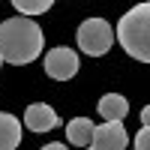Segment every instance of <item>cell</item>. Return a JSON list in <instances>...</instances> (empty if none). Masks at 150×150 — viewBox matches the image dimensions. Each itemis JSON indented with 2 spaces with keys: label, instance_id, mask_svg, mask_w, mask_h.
I'll use <instances>...</instances> for the list:
<instances>
[{
  "label": "cell",
  "instance_id": "5b68a950",
  "mask_svg": "<svg viewBox=\"0 0 150 150\" xmlns=\"http://www.w3.org/2000/svg\"><path fill=\"white\" fill-rule=\"evenodd\" d=\"M126 141H129V135H126L123 120H105L102 126H96L90 147H84V150H126Z\"/></svg>",
  "mask_w": 150,
  "mask_h": 150
},
{
  "label": "cell",
  "instance_id": "6da1fadb",
  "mask_svg": "<svg viewBox=\"0 0 150 150\" xmlns=\"http://www.w3.org/2000/svg\"><path fill=\"white\" fill-rule=\"evenodd\" d=\"M45 48V33L30 15L6 18L0 24V57L12 66L33 63Z\"/></svg>",
  "mask_w": 150,
  "mask_h": 150
},
{
  "label": "cell",
  "instance_id": "7a4b0ae2",
  "mask_svg": "<svg viewBox=\"0 0 150 150\" xmlns=\"http://www.w3.org/2000/svg\"><path fill=\"white\" fill-rule=\"evenodd\" d=\"M117 39L138 63H150V0L135 3L117 21Z\"/></svg>",
  "mask_w": 150,
  "mask_h": 150
},
{
  "label": "cell",
  "instance_id": "ba28073f",
  "mask_svg": "<svg viewBox=\"0 0 150 150\" xmlns=\"http://www.w3.org/2000/svg\"><path fill=\"white\" fill-rule=\"evenodd\" d=\"M18 144H21V123L9 111H0V150H15Z\"/></svg>",
  "mask_w": 150,
  "mask_h": 150
},
{
  "label": "cell",
  "instance_id": "3957f363",
  "mask_svg": "<svg viewBox=\"0 0 150 150\" xmlns=\"http://www.w3.org/2000/svg\"><path fill=\"white\" fill-rule=\"evenodd\" d=\"M114 45V30L105 18H87L78 27V48L90 57H102Z\"/></svg>",
  "mask_w": 150,
  "mask_h": 150
},
{
  "label": "cell",
  "instance_id": "5bb4252c",
  "mask_svg": "<svg viewBox=\"0 0 150 150\" xmlns=\"http://www.w3.org/2000/svg\"><path fill=\"white\" fill-rule=\"evenodd\" d=\"M0 63H3V57H0Z\"/></svg>",
  "mask_w": 150,
  "mask_h": 150
},
{
  "label": "cell",
  "instance_id": "7c38bea8",
  "mask_svg": "<svg viewBox=\"0 0 150 150\" xmlns=\"http://www.w3.org/2000/svg\"><path fill=\"white\" fill-rule=\"evenodd\" d=\"M141 123H144V126H150V105L141 108Z\"/></svg>",
  "mask_w": 150,
  "mask_h": 150
},
{
  "label": "cell",
  "instance_id": "4fadbf2b",
  "mask_svg": "<svg viewBox=\"0 0 150 150\" xmlns=\"http://www.w3.org/2000/svg\"><path fill=\"white\" fill-rule=\"evenodd\" d=\"M42 150H69V147H66V144H57V141H51V144H45Z\"/></svg>",
  "mask_w": 150,
  "mask_h": 150
},
{
  "label": "cell",
  "instance_id": "30bf717a",
  "mask_svg": "<svg viewBox=\"0 0 150 150\" xmlns=\"http://www.w3.org/2000/svg\"><path fill=\"white\" fill-rule=\"evenodd\" d=\"M54 0H12V6H15L21 15H42V12L51 9Z\"/></svg>",
  "mask_w": 150,
  "mask_h": 150
},
{
  "label": "cell",
  "instance_id": "9c48e42d",
  "mask_svg": "<svg viewBox=\"0 0 150 150\" xmlns=\"http://www.w3.org/2000/svg\"><path fill=\"white\" fill-rule=\"evenodd\" d=\"M99 114H102V120H123V117L129 114L126 96H120V93H105L102 99H99Z\"/></svg>",
  "mask_w": 150,
  "mask_h": 150
},
{
  "label": "cell",
  "instance_id": "52a82bcc",
  "mask_svg": "<svg viewBox=\"0 0 150 150\" xmlns=\"http://www.w3.org/2000/svg\"><path fill=\"white\" fill-rule=\"evenodd\" d=\"M93 132H96V126H93V120H87V117H75V120L66 123V141L75 144V147H81V150L90 147Z\"/></svg>",
  "mask_w": 150,
  "mask_h": 150
},
{
  "label": "cell",
  "instance_id": "8992f818",
  "mask_svg": "<svg viewBox=\"0 0 150 150\" xmlns=\"http://www.w3.org/2000/svg\"><path fill=\"white\" fill-rule=\"evenodd\" d=\"M24 126L30 132H51L54 126H60V117H57V111L51 105L33 102V105H27V111H24Z\"/></svg>",
  "mask_w": 150,
  "mask_h": 150
},
{
  "label": "cell",
  "instance_id": "277c9868",
  "mask_svg": "<svg viewBox=\"0 0 150 150\" xmlns=\"http://www.w3.org/2000/svg\"><path fill=\"white\" fill-rule=\"evenodd\" d=\"M78 69H81L78 54H75L72 48H66V45H57V48H51V51L45 54V72L51 75L54 81H69Z\"/></svg>",
  "mask_w": 150,
  "mask_h": 150
},
{
  "label": "cell",
  "instance_id": "8fae6325",
  "mask_svg": "<svg viewBox=\"0 0 150 150\" xmlns=\"http://www.w3.org/2000/svg\"><path fill=\"white\" fill-rule=\"evenodd\" d=\"M135 150H150V126H141V132L135 135Z\"/></svg>",
  "mask_w": 150,
  "mask_h": 150
}]
</instances>
